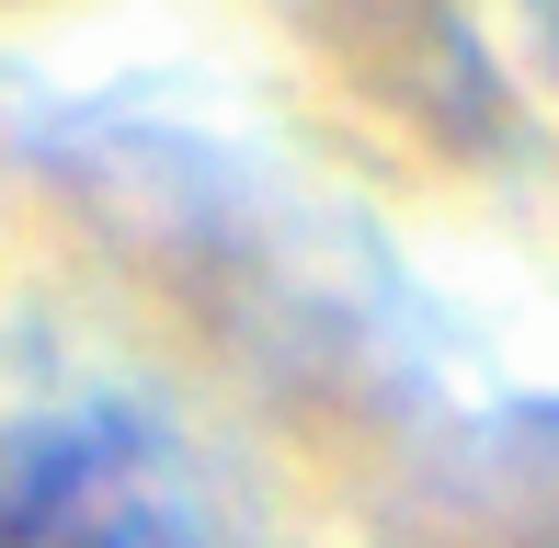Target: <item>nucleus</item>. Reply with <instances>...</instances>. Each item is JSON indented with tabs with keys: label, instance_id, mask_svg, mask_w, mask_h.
<instances>
[{
	"label": "nucleus",
	"instance_id": "f257e3e1",
	"mask_svg": "<svg viewBox=\"0 0 559 548\" xmlns=\"http://www.w3.org/2000/svg\"><path fill=\"white\" fill-rule=\"evenodd\" d=\"M0 548H194V514L138 422L69 412L0 445Z\"/></svg>",
	"mask_w": 559,
	"mask_h": 548
}]
</instances>
